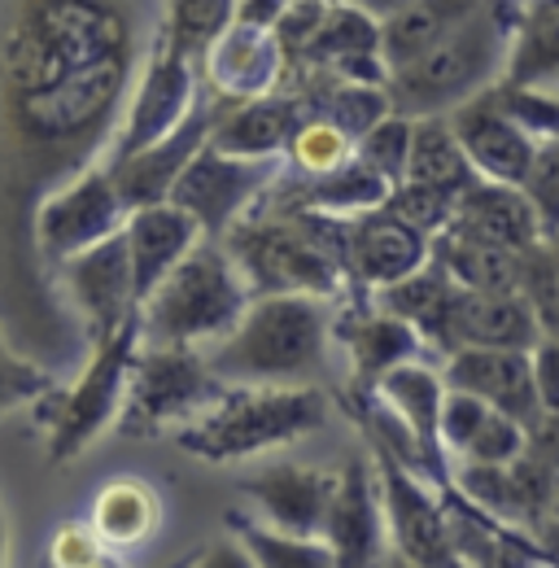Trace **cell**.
Returning <instances> with one entry per match:
<instances>
[{
    "mask_svg": "<svg viewBox=\"0 0 559 568\" xmlns=\"http://www.w3.org/2000/svg\"><path fill=\"white\" fill-rule=\"evenodd\" d=\"M349 158H354V136L324 114H306L288 141V162L297 166V175H328L346 166Z\"/></svg>",
    "mask_w": 559,
    "mask_h": 568,
    "instance_id": "cell-35",
    "label": "cell"
},
{
    "mask_svg": "<svg viewBox=\"0 0 559 568\" xmlns=\"http://www.w3.org/2000/svg\"><path fill=\"white\" fill-rule=\"evenodd\" d=\"M223 245L236 258V267L245 272L254 297L258 293L337 297L342 284L349 281V214L276 206L263 197L241 223H232Z\"/></svg>",
    "mask_w": 559,
    "mask_h": 568,
    "instance_id": "cell-2",
    "label": "cell"
},
{
    "mask_svg": "<svg viewBox=\"0 0 559 568\" xmlns=\"http://www.w3.org/2000/svg\"><path fill=\"white\" fill-rule=\"evenodd\" d=\"M354 4H358V9H367L372 18H380V22H385V18H394L398 9H407L411 0H354Z\"/></svg>",
    "mask_w": 559,
    "mask_h": 568,
    "instance_id": "cell-47",
    "label": "cell"
},
{
    "mask_svg": "<svg viewBox=\"0 0 559 568\" xmlns=\"http://www.w3.org/2000/svg\"><path fill=\"white\" fill-rule=\"evenodd\" d=\"M315 4H337V0H315Z\"/></svg>",
    "mask_w": 559,
    "mask_h": 568,
    "instance_id": "cell-49",
    "label": "cell"
},
{
    "mask_svg": "<svg viewBox=\"0 0 559 568\" xmlns=\"http://www.w3.org/2000/svg\"><path fill=\"white\" fill-rule=\"evenodd\" d=\"M450 123L459 132V141L468 149L472 166L481 171V180H498V184H525L533 153H538V136L529 128H520L494 97V88L477 92L472 101L450 110Z\"/></svg>",
    "mask_w": 559,
    "mask_h": 568,
    "instance_id": "cell-17",
    "label": "cell"
},
{
    "mask_svg": "<svg viewBox=\"0 0 559 568\" xmlns=\"http://www.w3.org/2000/svg\"><path fill=\"white\" fill-rule=\"evenodd\" d=\"M520 189L529 193V202L542 214V232L556 236L559 232V136L538 144L533 166H529V175H525Z\"/></svg>",
    "mask_w": 559,
    "mask_h": 568,
    "instance_id": "cell-41",
    "label": "cell"
},
{
    "mask_svg": "<svg viewBox=\"0 0 559 568\" xmlns=\"http://www.w3.org/2000/svg\"><path fill=\"white\" fill-rule=\"evenodd\" d=\"M280 158H236L223 153L214 144H202V153L184 166V175L171 189V202H180L184 211L202 223V232L223 241L232 232V223H241L245 214L254 211L267 189L276 184Z\"/></svg>",
    "mask_w": 559,
    "mask_h": 568,
    "instance_id": "cell-10",
    "label": "cell"
},
{
    "mask_svg": "<svg viewBox=\"0 0 559 568\" xmlns=\"http://www.w3.org/2000/svg\"><path fill=\"white\" fill-rule=\"evenodd\" d=\"M385 206H389V211H398L407 223H416L419 232L437 236V232H446V227H450L459 197H455V193H446V189H433V184L403 180V184L385 197Z\"/></svg>",
    "mask_w": 559,
    "mask_h": 568,
    "instance_id": "cell-38",
    "label": "cell"
},
{
    "mask_svg": "<svg viewBox=\"0 0 559 568\" xmlns=\"http://www.w3.org/2000/svg\"><path fill=\"white\" fill-rule=\"evenodd\" d=\"M433 258L464 284V288H486V293H525V267L529 250H511L498 241H481L468 232H437L433 236Z\"/></svg>",
    "mask_w": 559,
    "mask_h": 568,
    "instance_id": "cell-27",
    "label": "cell"
},
{
    "mask_svg": "<svg viewBox=\"0 0 559 568\" xmlns=\"http://www.w3.org/2000/svg\"><path fill=\"white\" fill-rule=\"evenodd\" d=\"M218 110H223V101H218L210 88H202V97H197V105L184 114V123H175L162 141L136 149L132 158L110 162L114 184H119V193H123V202H128L132 211L153 206V202H171L175 180L184 175V166H189V162L202 153V144L210 141V132H214V123H218Z\"/></svg>",
    "mask_w": 559,
    "mask_h": 568,
    "instance_id": "cell-14",
    "label": "cell"
},
{
    "mask_svg": "<svg viewBox=\"0 0 559 568\" xmlns=\"http://www.w3.org/2000/svg\"><path fill=\"white\" fill-rule=\"evenodd\" d=\"M241 490L263 507L267 525H276L284 534H297V538H324L337 473L302 468V464H272V468L245 477Z\"/></svg>",
    "mask_w": 559,
    "mask_h": 568,
    "instance_id": "cell-20",
    "label": "cell"
},
{
    "mask_svg": "<svg viewBox=\"0 0 559 568\" xmlns=\"http://www.w3.org/2000/svg\"><path fill=\"white\" fill-rule=\"evenodd\" d=\"M302 119H306V105L288 88L250 97V101H223L210 144L223 153H236V158H280V153H288V141Z\"/></svg>",
    "mask_w": 559,
    "mask_h": 568,
    "instance_id": "cell-22",
    "label": "cell"
},
{
    "mask_svg": "<svg viewBox=\"0 0 559 568\" xmlns=\"http://www.w3.org/2000/svg\"><path fill=\"white\" fill-rule=\"evenodd\" d=\"M502 79L520 88L559 92V0H520L516 40Z\"/></svg>",
    "mask_w": 559,
    "mask_h": 568,
    "instance_id": "cell-31",
    "label": "cell"
},
{
    "mask_svg": "<svg viewBox=\"0 0 559 568\" xmlns=\"http://www.w3.org/2000/svg\"><path fill=\"white\" fill-rule=\"evenodd\" d=\"M385 498H380V477L372 481V468L363 459H349L337 473L333 507L324 520V542L333 547L337 565H376L385 551Z\"/></svg>",
    "mask_w": 559,
    "mask_h": 568,
    "instance_id": "cell-19",
    "label": "cell"
},
{
    "mask_svg": "<svg viewBox=\"0 0 559 568\" xmlns=\"http://www.w3.org/2000/svg\"><path fill=\"white\" fill-rule=\"evenodd\" d=\"M206 88L223 101H250L263 92H276L284 79V44L276 31L232 22L218 44L206 53Z\"/></svg>",
    "mask_w": 559,
    "mask_h": 568,
    "instance_id": "cell-21",
    "label": "cell"
},
{
    "mask_svg": "<svg viewBox=\"0 0 559 568\" xmlns=\"http://www.w3.org/2000/svg\"><path fill=\"white\" fill-rule=\"evenodd\" d=\"M333 333L342 337V346L354 358V389H376L389 367H398L407 358H419L424 346H428L419 337L416 324H407L403 315L385 311L380 302H376V311L358 306V311L342 315L333 324Z\"/></svg>",
    "mask_w": 559,
    "mask_h": 568,
    "instance_id": "cell-24",
    "label": "cell"
},
{
    "mask_svg": "<svg viewBox=\"0 0 559 568\" xmlns=\"http://www.w3.org/2000/svg\"><path fill=\"white\" fill-rule=\"evenodd\" d=\"M376 477L385 498V520L398 556L407 565H459L455 538H450V511L446 498H437L416 477L411 464L376 446Z\"/></svg>",
    "mask_w": 559,
    "mask_h": 568,
    "instance_id": "cell-13",
    "label": "cell"
},
{
    "mask_svg": "<svg viewBox=\"0 0 559 568\" xmlns=\"http://www.w3.org/2000/svg\"><path fill=\"white\" fill-rule=\"evenodd\" d=\"M223 389L227 385L214 376L202 346H166L140 337L128 372V403L114 428L123 437H157L162 428L202 416Z\"/></svg>",
    "mask_w": 559,
    "mask_h": 568,
    "instance_id": "cell-8",
    "label": "cell"
},
{
    "mask_svg": "<svg viewBox=\"0 0 559 568\" xmlns=\"http://www.w3.org/2000/svg\"><path fill=\"white\" fill-rule=\"evenodd\" d=\"M428 258H433V236L419 232L416 223H407L398 211H389L385 202L372 211L349 214L346 267L358 288L398 284L403 276L419 272Z\"/></svg>",
    "mask_w": 559,
    "mask_h": 568,
    "instance_id": "cell-15",
    "label": "cell"
},
{
    "mask_svg": "<svg viewBox=\"0 0 559 568\" xmlns=\"http://www.w3.org/2000/svg\"><path fill=\"white\" fill-rule=\"evenodd\" d=\"M525 446H529V425H520L516 416H507V412H489L486 425L477 428V437L468 442V450H464V459H486V464H516L520 455H525Z\"/></svg>",
    "mask_w": 559,
    "mask_h": 568,
    "instance_id": "cell-40",
    "label": "cell"
},
{
    "mask_svg": "<svg viewBox=\"0 0 559 568\" xmlns=\"http://www.w3.org/2000/svg\"><path fill=\"white\" fill-rule=\"evenodd\" d=\"M525 297L538 311V324L547 337H559V232L542 236L529 250V267H525Z\"/></svg>",
    "mask_w": 559,
    "mask_h": 568,
    "instance_id": "cell-37",
    "label": "cell"
},
{
    "mask_svg": "<svg viewBox=\"0 0 559 568\" xmlns=\"http://www.w3.org/2000/svg\"><path fill=\"white\" fill-rule=\"evenodd\" d=\"M556 511H559V507H556ZM556 511H551V516H556Z\"/></svg>",
    "mask_w": 559,
    "mask_h": 568,
    "instance_id": "cell-50",
    "label": "cell"
},
{
    "mask_svg": "<svg viewBox=\"0 0 559 568\" xmlns=\"http://www.w3.org/2000/svg\"><path fill=\"white\" fill-rule=\"evenodd\" d=\"M49 389H53V372L44 363L13 355L0 342V416L13 412V407H22V403H40Z\"/></svg>",
    "mask_w": 559,
    "mask_h": 568,
    "instance_id": "cell-39",
    "label": "cell"
},
{
    "mask_svg": "<svg viewBox=\"0 0 559 568\" xmlns=\"http://www.w3.org/2000/svg\"><path fill=\"white\" fill-rule=\"evenodd\" d=\"M542 337L538 311L525 293H486L455 288L446 328L437 337V355H455L464 346H498V351H533Z\"/></svg>",
    "mask_w": 559,
    "mask_h": 568,
    "instance_id": "cell-16",
    "label": "cell"
},
{
    "mask_svg": "<svg viewBox=\"0 0 559 568\" xmlns=\"http://www.w3.org/2000/svg\"><path fill=\"white\" fill-rule=\"evenodd\" d=\"M58 276L67 284V297L79 315L83 342L88 351L105 337H114L123 324H132L140 315L136 297V267H132V250H128V232H114L105 241H96L92 250L74 254L58 267Z\"/></svg>",
    "mask_w": 559,
    "mask_h": 568,
    "instance_id": "cell-11",
    "label": "cell"
},
{
    "mask_svg": "<svg viewBox=\"0 0 559 568\" xmlns=\"http://www.w3.org/2000/svg\"><path fill=\"white\" fill-rule=\"evenodd\" d=\"M128 250L136 267V297L144 302L157 284L171 276V267L206 236L202 223L184 211L180 202H153L128 214Z\"/></svg>",
    "mask_w": 559,
    "mask_h": 568,
    "instance_id": "cell-23",
    "label": "cell"
},
{
    "mask_svg": "<svg viewBox=\"0 0 559 568\" xmlns=\"http://www.w3.org/2000/svg\"><path fill=\"white\" fill-rule=\"evenodd\" d=\"M110 560V547L101 542V534L88 525H62L53 534V565L62 568H88V565H105Z\"/></svg>",
    "mask_w": 559,
    "mask_h": 568,
    "instance_id": "cell-43",
    "label": "cell"
},
{
    "mask_svg": "<svg viewBox=\"0 0 559 568\" xmlns=\"http://www.w3.org/2000/svg\"><path fill=\"white\" fill-rule=\"evenodd\" d=\"M227 529L241 538V547L250 551V560L263 568H315V565H337L333 547L324 538H297L284 534L276 525H258L241 511L227 516Z\"/></svg>",
    "mask_w": 559,
    "mask_h": 568,
    "instance_id": "cell-34",
    "label": "cell"
},
{
    "mask_svg": "<svg viewBox=\"0 0 559 568\" xmlns=\"http://www.w3.org/2000/svg\"><path fill=\"white\" fill-rule=\"evenodd\" d=\"M450 389H468L477 398H486L489 407L516 416L520 425L542 420V398L533 385V355L529 351H498V346H464L455 355H446L441 367Z\"/></svg>",
    "mask_w": 559,
    "mask_h": 568,
    "instance_id": "cell-18",
    "label": "cell"
},
{
    "mask_svg": "<svg viewBox=\"0 0 559 568\" xmlns=\"http://www.w3.org/2000/svg\"><path fill=\"white\" fill-rule=\"evenodd\" d=\"M254 288L223 241L202 236L175 267L140 302L144 342L166 346H214L250 311Z\"/></svg>",
    "mask_w": 559,
    "mask_h": 568,
    "instance_id": "cell-5",
    "label": "cell"
},
{
    "mask_svg": "<svg viewBox=\"0 0 559 568\" xmlns=\"http://www.w3.org/2000/svg\"><path fill=\"white\" fill-rule=\"evenodd\" d=\"M333 324V297L258 293L245 320L210 346L206 363L223 385H302L324 367Z\"/></svg>",
    "mask_w": 559,
    "mask_h": 568,
    "instance_id": "cell-3",
    "label": "cell"
},
{
    "mask_svg": "<svg viewBox=\"0 0 559 568\" xmlns=\"http://www.w3.org/2000/svg\"><path fill=\"white\" fill-rule=\"evenodd\" d=\"M407 180L446 189V193H455V197H464V193L481 180V171L472 166V158H468V149L459 141L450 114H424V119H416Z\"/></svg>",
    "mask_w": 559,
    "mask_h": 568,
    "instance_id": "cell-30",
    "label": "cell"
},
{
    "mask_svg": "<svg viewBox=\"0 0 559 568\" xmlns=\"http://www.w3.org/2000/svg\"><path fill=\"white\" fill-rule=\"evenodd\" d=\"M455 232L481 236V241H498L511 250H533L547 232H542V214L529 202V193L520 184H498V180H477L450 219Z\"/></svg>",
    "mask_w": 559,
    "mask_h": 568,
    "instance_id": "cell-25",
    "label": "cell"
},
{
    "mask_svg": "<svg viewBox=\"0 0 559 568\" xmlns=\"http://www.w3.org/2000/svg\"><path fill=\"white\" fill-rule=\"evenodd\" d=\"M455 288L459 281L437 263V258H428L419 272L411 276H403L398 284H385V288H376L380 297V306L385 311H394V315H403L407 324H416L419 337L437 351V337H441V328H446V311H450V297H455Z\"/></svg>",
    "mask_w": 559,
    "mask_h": 568,
    "instance_id": "cell-32",
    "label": "cell"
},
{
    "mask_svg": "<svg viewBox=\"0 0 559 568\" xmlns=\"http://www.w3.org/2000/svg\"><path fill=\"white\" fill-rule=\"evenodd\" d=\"M533 538H538V547L547 551V560H556L559 565V511L556 516H547V520L533 529Z\"/></svg>",
    "mask_w": 559,
    "mask_h": 568,
    "instance_id": "cell-46",
    "label": "cell"
},
{
    "mask_svg": "<svg viewBox=\"0 0 559 568\" xmlns=\"http://www.w3.org/2000/svg\"><path fill=\"white\" fill-rule=\"evenodd\" d=\"M149 27H162L157 0H13L0 22V197L13 211H40L110 158Z\"/></svg>",
    "mask_w": 559,
    "mask_h": 568,
    "instance_id": "cell-1",
    "label": "cell"
},
{
    "mask_svg": "<svg viewBox=\"0 0 559 568\" xmlns=\"http://www.w3.org/2000/svg\"><path fill=\"white\" fill-rule=\"evenodd\" d=\"M128 214H132V206L123 202V193L114 184V171L101 158V162H92L88 171H79L74 180H67L58 193H49L40 202L35 223H31L35 254H40V263L62 267L67 258L92 250L96 241L123 232Z\"/></svg>",
    "mask_w": 559,
    "mask_h": 568,
    "instance_id": "cell-9",
    "label": "cell"
},
{
    "mask_svg": "<svg viewBox=\"0 0 559 568\" xmlns=\"http://www.w3.org/2000/svg\"><path fill=\"white\" fill-rule=\"evenodd\" d=\"M328 398L311 385H227L202 416L175 428V442L210 464L250 459L324 428Z\"/></svg>",
    "mask_w": 559,
    "mask_h": 568,
    "instance_id": "cell-6",
    "label": "cell"
},
{
    "mask_svg": "<svg viewBox=\"0 0 559 568\" xmlns=\"http://www.w3.org/2000/svg\"><path fill=\"white\" fill-rule=\"evenodd\" d=\"M376 394L411 425V433L419 437L424 455H428V468L437 477V486L446 490V446H441V403H446V376L433 372L428 363L407 358L398 367H389L376 385Z\"/></svg>",
    "mask_w": 559,
    "mask_h": 568,
    "instance_id": "cell-26",
    "label": "cell"
},
{
    "mask_svg": "<svg viewBox=\"0 0 559 568\" xmlns=\"http://www.w3.org/2000/svg\"><path fill=\"white\" fill-rule=\"evenodd\" d=\"M202 83H206L202 67H197L189 53L171 49V44L162 40V31H157L153 53L144 58L140 83H136V92H132V101H128L123 128H119V136L110 144V158H105V162L132 158L136 149L162 141L175 123H184V114H189V110L197 105V97H202Z\"/></svg>",
    "mask_w": 559,
    "mask_h": 568,
    "instance_id": "cell-12",
    "label": "cell"
},
{
    "mask_svg": "<svg viewBox=\"0 0 559 568\" xmlns=\"http://www.w3.org/2000/svg\"><path fill=\"white\" fill-rule=\"evenodd\" d=\"M88 520H92V529L101 534V542L110 551H132V547H144L157 534L162 498L140 477H119V481L96 490Z\"/></svg>",
    "mask_w": 559,
    "mask_h": 568,
    "instance_id": "cell-29",
    "label": "cell"
},
{
    "mask_svg": "<svg viewBox=\"0 0 559 568\" xmlns=\"http://www.w3.org/2000/svg\"><path fill=\"white\" fill-rule=\"evenodd\" d=\"M236 22V0H162V40L206 67V53Z\"/></svg>",
    "mask_w": 559,
    "mask_h": 568,
    "instance_id": "cell-33",
    "label": "cell"
},
{
    "mask_svg": "<svg viewBox=\"0 0 559 568\" xmlns=\"http://www.w3.org/2000/svg\"><path fill=\"white\" fill-rule=\"evenodd\" d=\"M140 315L132 324H123L114 337L96 342L88 351V363L79 367L70 389H49L35 403V416L49 433V459L70 464L74 455H83L110 425H119L123 403H128V372L132 355L140 346Z\"/></svg>",
    "mask_w": 559,
    "mask_h": 568,
    "instance_id": "cell-7",
    "label": "cell"
},
{
    "mask_svg": "<svg viewBox=\"0 0 559 568\" xmlns=\"http://www.w3.org/2000/svg\"><path fill=\"white\" fill-rule=\"evenodd\" d=\"M489 412L494 407H489L486 398L446 385V403H441V446H446V455H464L468 442L477 437V428L486 425Z\"/></svg>",
    "mask_w": 559,
    "mask_h": 568,
    "instance_id": "cell-42",
    "label": "cell"
},
{
    "mask_svg": "<svg viewBox=\"0 0 559 568\" xmlns=\"http://www.w3.org/2000/svg\"><path fill=\"white\" fill-rule=\"evenodd\" d=\"M293 0H236V22H250V27H267L276 31L280 18L288 13Z\"/></svg>",
    "mask_w": 559,
    "mask_h": 568,
    "instance_id": "cell-45",
    "label": "cell"
},
{
    "mask_svg": "<svg viewBox=\"0 0 559 568\" xmlns=\"http://www.w3.org/2000/svg\"><path fill=\"white\" fill-rule=\"evenodd\" d=\"M520 0H486L464 27L437 40L416 62L389 71V105L398 114H450L507 74L511 40H516Z\"/></svg>",
    "mask_w": 559,
    "mask_h": 568,
    "instance_id": "cell-4",
    "label": "cell"
},
{
    "mask_svg": "<svg viewBox=\"0 0 559 568\" xmlns=\"http://www.w3.org/2000/svg\"><path fill=\"white\" fill-rule=\"evenodd\" d=\"M0 565H4V516H0Z\"/></svg>",
    "mask_w": 559,
    "mask_h": 568,
    "instance_id": "cell-48",
    "label": "cell"
},
{
    "mask_svg": "<svg viewBox=\"0 0 559 568\" xmlns=\"http://www.w3.org/2000/svg\"><path fill=\"white\" fill-rule=\"evenodd\" d=\"M486 0H411L394 18L380 22V58L389 71L416 62L437 40H446L455 27H464Z\"/></svg>",
    "mask_w": 559,
    "mask_h": 568,
    "instance_id": "cell-28",
    "label": "cell"
},
{
    "mask_svg": "<svg viewBox=\"0 0 559 568\" xmlns=\"http://www.w3.org/2000/svg\"><path fill=\"white\" fill-rule=\"evenodd\" d=\"M411 136H416V119L411 114H398V110H389L376 128H367L358 144H354V153L372 166V171H380L394 189L407 180V162H411Z\"/></svg>",
    "mask_w": 559,
    "mask_h": 568,
    "instance_id": "cell-36",
    "label": "cell"
},
{
    "mask_svg": "<svg viewBox=\"0 0 559 568\" xmlns=\"http://www.w3.org/2000/svg\"><path fill=\"white\" fill-rule=\"evenodd\" d=\"M529 355H533V385H538L542 412L559 416V337H547V333H542Z\"/></svg>",
    "mask_w": 559,
    "mask_h": 568,
    "instance_id": "cell-44",
    "label": "cell"
}]
</instances>
